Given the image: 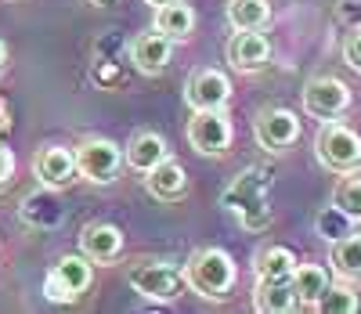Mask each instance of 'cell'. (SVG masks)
Returning a JSON list of instances; mask_svg holds the SVG:
<instances>
[{"label": "cell", "mask_w": 361, "mask_h": 314, "mask_svg": "<svg viewBox=\"0 0 361 314\" xmlns=\"http://www.w3.org/2000/svg\"><path fill=\"white\" fill-rule=\"evenodd\" d=\"M185 98L192 109H224L231 98V83L221 69H199L185 87Z\"/></svg>", "instance_id": "30bf717a"}, {"label": "cell", "mask_w": 361, "mask_h": 314, "mask_svg": "<svg viewBox=\"0 0 361 314\" xmlns=\"http://www.w3.org/2000/svg\"><path fill=\"white\" fill-rule=\"evenodd\" d=\"M322 314H354L361 303H357V293L347 286V282H336V286H333V282H329V286H325V293L318 296V303H314Z\"/></svg>", "instance_id": "cb8c5ba5"}, {"label": "cell", "mask_w": 361, "mask_h": 314, "mask_svg": "<svg viewBox=\"0 0 361 314\" xmlns=\"http://www.w3.org/2000/svg\"><path fill=\"white\" fill-rule=\"evenodd\" d=\"M257 141L267 152H286L296 138H300V119L289 109H264L253 123Z\"/></svg>", "instance_id": "9c48e42d"}, {"label": "cell", "mask_w": 361, "mask_h": 314, "mask_svg": "<svg viewBox=\"0 0 361 314\" xmlns=\"http://www.w3.org/2000/svg\"><path fill=\"white\" fill-rule=\"evenodd\" d=\"M22 221L25 224H33V228H51L62 221V206H58L54 195H29L25 206H22Z\"/></svg>", "instance_id": "603a6c76"}, {"label": "cell", "mask_w": 361, "mask_h": 314, "mask_svg": "<svg viewBox=\"0 0 361 314\" xmlns=\"http://www.w3.org/2000/svg\"><path fill=\"white\" fill-rule=\"evenodd\" d=\"M4 58H8V47H4V40H0V69H4Z\"/></svg>", "instance_id": "f1b7e54d"}, {"label": "cell", "mask_w": 361, "mask_h": 314, "mask_svg": "<svg viewBox=\"0 0 361 314\" xmlns=\"http://www.w3.org/2000/svg\"><path fill=\"white\" fill-rule=\"evenodd\" d=\"M33 174L40 184L47 188H62L69 184L80 170H76V152L62 148V145H51V148H40L37 159H33Z\"/></svg>", "instance_id": "4fadbf2b"}, {"label": "cell", "mask_w": 361, "mask_h": 314, "mask_svg": "<svg viewBox=\"0 0 361 314\" xmlns=\"http://www.w3.org/2000/svg\"><path fill=\"white\" fill-rule=\"evenodd\" d=\"M4 131H8V112L0 109V134H4Z\"/></svg>", "instance_id": "83f0119b"}, {"label": "cell", "mask_w": 361, "mask_h": 314, "mask_svg": "<svg viewBox=\"0 0 361 314\" xmlns=\"http://www.w3.org/2000/svg\"><path fill=\"white\" fill-rule=\"evenodd\" d=\"M343 54H347V66L361 73V29H357V33H354V37L347 40V47H343Z\"/></svg>", "instance_id": "4316f807"}, {"label": "cell", "mask_w": 361, "mask_h": 314, "mask_svg": "<svg viewBox=\"0 0 361 314\" xmlns=\"http://www.w3.org/2000/svg\"><path fill=\"white\" fill-rule=\"evenodd\" d=\"M350 105V87L336 76H318L304 87V109L318 119H336Z\"/></svg>", "instance_id": "ba28073f"}, {"label": "cell", "mask_w": 361, "mask_h": 314, "mask_svg": "<svg viewBox=\"0 0 361 314\" xmlns=\"http://www.w3.org/2000/svg\"><path fill=\"white\" fill-rule=\"evenodd\" d=\"M228 61L238 73H257L271 61V44L260 29H238L228 44Z\"/></svg>", "instance_id": "8fae6325"}, {"label": "cell", "mask_w": 361, "mask_h": 314, "mask_svg": "<svg viewBox=\"0 0 361 314\" xmlns=\"http://www.w3.org/2000/svg\"><path fill=\"white\" fill-rule=\"evenodd\" d=\"M271 18L267 0H231L228 4V22L235 29H264Z\"/></svg>", "instance_id": "7402d4cb"}, {"label": "cell", "mask_w": 361, "mask_h": 314, "mask_svg": "<svg viewBox=\"0 0 361 314\" xmlns=\"http://www.w3.org/2000/svg\"><path fill=\"white\" fill-rule=\"evenodd\" d=\"M253 303H257V310H264V314H286V310L300 307L289 282H260L257 293H253Z\"/></svg>", "instance_id": "ffe728a7"}, {"label": "cell", "mask_w": 361, "mask_h": 314, "mask_svg": "<svg viewBox=\"0 0 361 314\" xmlns=\"http://www.w3.org/2000/svg\"><path fill=\"white\" fill-rule=\"evenodd\" d=\"M289 286H293L300 307H314L318 296H322L325 286H329V274H325V267H318V264H296Z\"/></svg>", "instance_id": "ac0fdd59"}, {"label": "cell", "mask_w": 361, "mask_h": 314, "mask_svg": "<svg viewBox=\"0 0 361 314\" xmlns=\"http://www.w3.org/2000/svg\"><path fill=\"white\" fill-rule=\"evenodd\" d=\"M333 206H336V213L350 217V221H361V177H343L336 184Z\"/></svg>", "instance_id": "d4e9b609"}, {"label": "cell", "mask_w": 361, "mask_h": 314, "mask_svg": "<svg viewBox=\"0 0 361 314\" xmlns=\"http://www.w3.org/2000/svg\"><path fill=\"white\" fill-rule=\"evenodd\" d=\"M80 253L90 264H112L123 253V231L116 224H87L80 235Z\"/></svg>", "instance_id": "5bb4252c"}, {"label": "cell", "mask_w": 361, "mask_h": 314, "mask_svg": "<svg viewBox=\"0 0 361 314\" xmlns=\"http://www.w3.org/2000/svg\"><path fill=\"white\" fill-rule=\"evenodd\" d=\"M180 286H185V274L173 271L170 264L148 260V264L130 267V289H134V293H141L145 300L170 303V300H177V296H180Z\"/></svg>", "instance_id": "8992f818"}, {"label": "cell", "mask_w": 361, "mask_h": 314, "mask_svg": "<svg viewBox=\"0 0 361 314\" xmlns=\"http://www.w3.org/2000/svg\"><path fill=\"white\" fill-rule=\"evenodd\" d=\"M148 4H152V8H159V4H166V0H148Z\"/></svg>", "instance_id": "f546056e"}, {"label": "cell", "mask_w": 361, "mask_h": 314, "mask_svg": "<svg viewBox=\"0 0 361 314\" xmlns=\"http://www.w3.org/2000/svg\"><path fill=\"white\" fill-rule=\"evenodd\" d=\"M156 29L166 33L170 40H185L195 29V11L188 0H166V4L156 8Z\"/></svg>", "instance_id": "2e32d148"}, {"label": "cell", "mask_w": 361, "mask_h": 314, "mask_svg": "<svg viewBox=\"0 0 361 314\" xmlns=\"http://www.w3.org/2000/svg\"><path fill=\"white\" fill-rule=\"evenodd\" d=\"M90 278H94V271H90V260L80 253H69V257H62L54 267H51V274L44 278V296L47 300H54V303H73L80 293H87V286H90Z\"/></svg>", "instance_id": "3957f363"}, {"label": "cell", "mask_w": 361, "mask_h": 314, "mask_svg": "<svg viewBox=\"0 0 361 314\" xmlns=\"http://www.w3.org/2000/svg\"><path fill=\"white\" fill-rule=\"evenodd\" d=\"M119 167H123V152L109 138H87L76 148V170L90 184H112L119 177Z\"/></svg>", "instance_id": "277c9868"}, {"label": "cell", "mask_w": 361, "mask_h": 314, "mask_svg": "<svg viewBox=\"0 0 361 314\" xmlns=\"http://www.w3.org/2000/svg\"><path fill=\"white\" fill-rule=\"evenodd\" d=\"M145 188L152 192L156 199H163V203H170V199H180L185 195V188H188V174H185V167H180L177 159H159L152 170H148V177H145Z\"/></svg>", "instance_id": "9a60e30c"}, {"label": "cell", "mask_w": 361, "mask_h": 314, "mask_svg": "<svg viewBox=\"0 0 361 314\" xmlns=\"http://www.w3.org/2000/svg\"><path fill=\"white\" fill-rule=\"evenodd\" d=\"M329 264L340 278H361V235H343L333 242Z\"/></svg>", "instance_id": "44dd1931"}, {"label": "cell", "mask_w": 361, "mask_h": 314, "mask_svg": "<svg viewBox=\"0 0 361 314\" xmlns=\"http://www.w3.org/2000/svg\"><path fill=\"white\" fill-rule=\"evenodd\" d=\"M296 271V257L289 253L286 246H267L264 253L257 257V274L260 282H289Z\"/></svg>", "instance_id": "d6986e66"}, {"label": "cell", "mask_w": 361, "mask_h": 314, "mask_svg": "<svg viewBox=\"0 0 361 314\" xmlns=\"http://www.w3.org/2000/svg\"><path fill=\"white\" fill-rule=\"evenodd\" d=\"M90 4H105V0H90Z\"/></svg>", "instance_id": "4dcf8cb0"}, {"label": "cell", "mask_w": 361, "mask_h": 314, "mask_svg": "<svg viewBox=\"0 0 361 314\" xmlns=\"http://www.w3.org/2000/svg\"><path fill=\"white\" fill-rule=\"evenodd\" d=\"M318 159L336 174L357 170L361 167V138L350 127H343V123H329L318 134Z\"/></svg>", "instance_id": "5b68a950"}, {"label": "cell", "mask_w": 361, "mask_h": 314, "mask_svg": "<svg viewBox=\"0 0 361 314\" xmlns=\"http://www.w3.org/2000/svg\"><path fill=\"white\" fill-rule=\"evenodd\" d=\"M170 54H173V40L166 33H141L134 44H130V61L137 66V73L145 76H159L166 66H170Z\"/></svg>", "instance_id": "7c38bea8"}, {"label": "cell", "mask_w": 361, "mask_h": 314, "mask_svg": "<svg viewBox=\"0 0 361 314\" xmlns=\"http://www.w3.org/2000/svg\"><path fill=\"white\" fill-rule=\"evenodd\" d=\"M123 159L134 167V170H141V174H148L159 159H166V141L156 134V131H141V134H134L130 138V145H127V155Z\"/></svg>", "instance_id": "e0dca14e"}, {"label": "cell", "mask_w": 361, "mask_h": 314, "mask_svg": "<svg viewBox=\"0 0 361 314\" xmlns=\"http://www.w3.org/2000/svg\"><path fill=\"white\" fill-rule=\"evenodd\" d=\"M188 141L199 155H221L231 145V123L224 109H195L188 119Z\"/></svg>", "instance_id": "52a82bcc"}, {"label": "cell", "mask_w": 361, "mask_h": 314, "mask_svg": "<svg viewBox=\"0 0 361 314\" xmlns=\"http://www.w3.org/2000/svg\"><path fill=\"white\" fill-rule=\"evenodd\" d=\"M185 282L206 300H224L231 293V286H235V260L217 246L199 249V253L188 257Z\"/></svg>", "instance_id": "7a4b0ae2"}, {"label": "cell", "mask_w": 361, "mask_h": 314, "mask_svg": "<svg viewBox=\"0 0 361 314\" xmlns=\"http://www.w3.org/2000/svg\"><path fill=\"white\" fill-rule=\"evenodd\" d=\"M11 174H15V155H11V148L4 141H0V188L11 181Z\"/></svg>", "instance_id": "484cf974"}, {"label": "cell", "mask_w": 361, "mask_h": 314, "mask_svg": "<svg viewBox=\"0 0 361 314\" xmlns=\"http://www.w3.org/2000/svg\"><path fill=\"white\" fill-rule=\"evenodd\" d=\"M267 170H243L231 188L224 192V206L243 221V228L260 231L271 224V206H267Z\"/></svg>", "instance_id": "6da1fadb"}]
</instances>
